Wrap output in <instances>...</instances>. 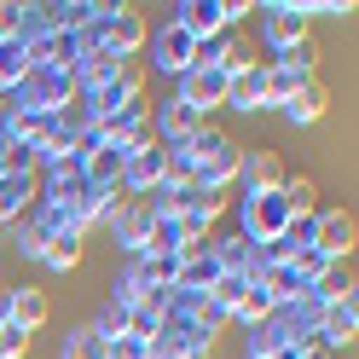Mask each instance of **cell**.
<instances>
[{"label":"cell","mask_w":359,"mask_h":359,"mask_svg":"<svg viewBox=\"0 0 359 359\" xmlns=\"http://www.w3.org/2000/svg\"><path fill=\"white\" fill-rule=\"evenodd\" d=\"M226 104L255 110V104H261V70H238V76H232V87H226Z\"/></svg>","instance_id":"cell-13"},{"label":"cell","mask_w":359,"mask_h":359,"mask_svg":"<svg viewBox=\"0 0 359 359\" xmlns=\"http://www.w3.org/2000/svg\"><path fill=\"white\" fill-rule=\"evenodd\" d=\"M64 359H110V342H104V336H99V330H81V336H76V342H70V348H64Z\"/></svg>","instance_id":"cell-16"},{"label":"cell","mask_w":359,"mask_h":359,"mask_svg":"<svg viewBox=\"0 0 359 359\" xmlns=\"http://www.w3.org/2000/svg\"><path fill=\"white\" fill-rule=\"evenodd\" d=\"M163 156H168V145H163V151H156V145H145V151H128V156H122V174L133 180V186H151V180L163 174Z\"/></svg>","instance_id":"cell-10"},{"label":"cell","mask_w":359,"mask_h":359,"mask_svg":"<svg viewBox=\"0 0 359 359\" xmlns=\"http://www.w3.org/2000/svg\"><path fill=\"white\" fill-rule=\"evenodd\" d=\"M284 226H290V209H284V197L278 191H266V197H250V232L255 238H284Z\"/></svg>","instance_id":"cell-3"},{"label":"cell","mask_w":359,"mask_h":359,"mask_svg":"<svg viewBox=\"0 0 359 359\" xmlns=\"http://www.w3.org/2000/svg\"><path fill=\"white\" fill-rule=\"evenodd\" d=\"M76 255H81L76 232H53V238H47V250H41V261H47V266H76Z\"/></svg>","instance_id":"cell-15"},{"label":"cell","mask_w":359,"mask_h":359,"mask_svg":"<svg viewBox=\"0 0 359 359\" xmlns=\"http://www.w3.org/2000/svg\"><path fill=\"white\" fill-rule=\"evenodd\" d=\"M24 70H29V47H24V35L0 41V87H12Z\"/></svg>","instance_id":"cell-12"},{"label":"cell","mask_w":359,"mask_h":359,"mask_svg":"<svg viewBox=\"0 0 359 359\" xmlns=\"http://www.w3.org/2000/svg\"><path fill=\"white\" fill-rule=\"evenodd\" d=\"M156 53H163V70H180V76H186V70H191V58H197V41L180 29V24H168L163 41H156Z\"/></svg>","instance_id":"cell-7"},{"label":"cell","mask_w":359,"mask_h":359,"mask_svg":"<svg viewBox=\"0 0 359 359\" xmlns=\"http://www.w3.org/2000/svg\"><path fill=\"white\" fill-rule=\"evenodd\" d=\"M18 24H24V12H18V6H6V0H0V41H12V35H18Z\"/></svg>","instance_id":"cell-20"},{"label":"cell","mask_w":359,"mask_h":359,"mask_svg":"<svg viewBox=\"0 0 359 359\" xmlns=\"http://www.w3.org/2000/svg\"><path fill=\"white\" fill-rule=\"evenodd\" d=\"M302 6H266V41H273V47H302Z\"/></svg>","instance_id":"cell-4"},{"label":"cell","mask_w":359,"mask_h":359,"mask_svg":"<svg viewBox=\"0 0 359 359\" xmlns=\"http://www.w3.org/2000/svg\"><path fill=\"white\" fill-rule=\"evenodd\" d=\"M41 319H47V296H41V290H18V296H6V325L12 330H35Z\"/></svg>","instance_id":"cell-5"},{"label":"cell","mask_w":359,"mask_h":359,"mask_svg":"<svg viewBox=\"0 0 359 359\" xmlns=\"http://www.w3.org/2000/svg\"><path fill=\"white\" fill-rule=\"evenodd\" d=\"M325 104H330V93L307 76L296 93H290V104H284V110H290V122H319V116H325Z\"/></svg>","instance_id":"cell-8"},{"label":"cell","mask_w":359,"mask_h":359,"mask_svg":"<svg viewBox=\"0 0 359 359\" xmlns=\"http://www.w3.org/2000/svg\"><path fill=\"white\" fill-rule=\"evenodd\" d=\"M215 278H220L215 255H209V261H180V273H174V284H180V290H197V284H209V290H215Z\"/></svg>","instance_id":"cell-14"},{"label":"cell","mask_w":359,"mask_h":359,"mask_svg":"<svg viewBox=\"0 0 359 359\" xmlns=\"http://www.w3.org/2000/svg\"><path fill=\"white\" fill-rule=\"evenodd\" d=\"M313 250H319L325 261H342V255L353 250V215H348V209L319 215V220H313Z\"/></svg>","instance_id":"cell-2"},{"label":"cell","mask_w":359,"mask_h":359,"mask_svg":"<svg viewBox=\"0 0 359 359\" xmlns=\"http://www.w3.org/2000/svg\"><path fill=\"white\" fill-rule=\"evenodd\" d=\"M151 220H156V203H133L122 215V238H128V250H145L151 243Z\"/></svg>","instance_id":"cell-11"},{"label":"cell","mask_w":359,"mask_h":359,"mask_svg":"<svg viewBox=\"0 0 359 359\" xmlns=\"http://www.w3.org/2000/svg\"><path fill=\"white\" fill-rule=\"evenodd\" d=\"M353 302H336V307H319V336H325V342H336V348H342V342H353Z\"/></svg>","instance_id":"cell-9"},{"label":"cell","mask_w":359,"mask_h":359,"mask_svg":"<svg viewBox=\"0 0 359 359\" xmlns=\"http://www.w3.org/2000/svg\"><path fill=\"white\" fill-rule=\"evenodd\" d=\"M163 128L174 133V140H180V145H186V140H191V133H197V128H203V116H197V110H186V104H174Z\"/></svg>","instance_id":"cell-18"},{"label":"cell","mask_w":359,"mask_h":359,"mask_svg":"<svg viewBox=\"0 0 359 359\" xmlns=\"http://www.w3.org/2000/svg\"><path fill=\"white\" fill-rule=\"evenodd\" d=\"M226 87H232L226 70H209V64H197V70H186V81H180V104L203 116L209 104H226Z\"/></svg>","instance_id":"cell-1"},{"label":"cell","mask_w":359,"mask_h":359,"mask_svg":"<svg viewBox=\"0 0 359 359\" xmlns=\"http://www.w3.org/2000/svg\"><path fill=\"white\" fill-rule=\"evenodd\" d=\"M243 290H250V278H226V273H220L215 278V307H238Z\"/></svg>","instance_id":"cell-19"},{"label":"cell","mask_w":359,"mask_h":359,"mask_svg":"<svg viewBox=\"0 0 359 359\" xmlns=\"http://www.w3.org/2000/svg\"><path fill=\"white\" fill-rule=\"evenodd\" d=\"M238 313H243V319H273V296H266V290L261 284H250V290H243V302H238Z\"/></svg>","instance_id":"cell-17"},{"label":"cell","mask_w":359,"mask_h":359,"mask_svg":"<svg viewBox=\"0 0 359 359\" xmlns=\"http://www.w3.org/2000/svg\"><path fill=\"white\" fill-rule=\"evenodd\" d=\"M243 180H250V191L266 197V191H278L284 186V168H278V156L273 151H255V156H243Z\"/></svg>","instance_id":"cell-6"}]
</instances>
